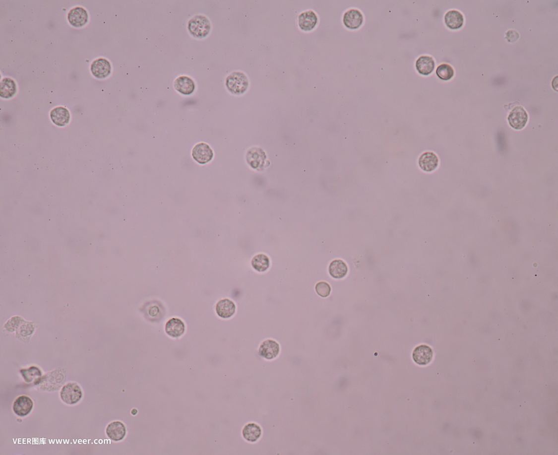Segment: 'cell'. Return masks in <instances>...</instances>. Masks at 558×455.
Here are the masks:
<instances>
[{
	"label": "cell",
	"mask_w": 558,
	"mask_h": 455,
	"mask_svg": "<svg viewBox=\"0 0 558 455\" xmlns=\"http://www.w3.org/2000/svg\"><path fill=\"white\" fill-rule=\"evenodd\" d=\"M226 84L231 92L240 94L247 91L248 81L245 74L240 72H235L227 77Z\"/></svg>",
	"instance_id": "6da1fadb"
},
{
	"label": "cell",
	"mask_w": 558,
	"mask_h": 455,
	"mask_svg": "<svg viewBox=\"0 0 558 455\" xmlns=\"http://www.w3.org/2000/svg\"><path fill=\"white\" fill-rule=\"evenodd\" d=\"M188 29L192 36L202 38L208 35L211 24L205 16H196L189 22Z\"/></svg>",
	"instance_id": "7a4b0ae2"
},
{
	"label": "cell",
	"mask_w": 558,
	"mask_h": 455,
	"mask_svg": "<svg viewBox=\"0 0 558 455\" xmlns=\"http://www.w3.org/2000/svg\"><path fill=\"white\" fill-rule=\"evenodd\" d=\"M60 397L64 403L74 404L80 400L82 397V392L80 387L76 383H69L62 388L60 392Z\"/></svg>",
	"instance_id": "3957f363"
},
{
	"label": "cell",
	"mask_w": 558,
	"mask_h": 455,
	"mask_svg": "<svg viewBox=\"0 0 558 455\" xmlns=\"http://www.w3.org/2000/svg\"><path fill=\"white\" fill-rule=\"evenodd\" d=\"M528 120V116L526 110L521 106L513 108L508 116V121L512 129L521 130L526 126Z\"/></svg>",
	"instance_id": "277c9868"
},
{
	"label": "cell",
	"mask_w": 558,
	"mask_h": 455,
	"mask_svg": "<svg viewBox=\"0 0 558 455\" xmlns=\"http://www.w3.org/2000/svg\"><path fill=\"white\" fill-rule=\"evenodd\" d=\"M192 156L196 162L205 164L213 158V152L211 147L205 143H199L192 149Z\"/></svg>",
	"instance_id": "5b68a950"
},
{
	"label": "cell",
	"mask_w": 558,
	"mask_h": 455,
	"mask_svg": "<svg viewBox=\"0 0 558 455\" xmlns=\"http://www.w3.org/2000/svg\"><path fill=\"white\" fill-rule=\"evenodd\" d=\"M434 353L432 348L422 345L417 347L413 351L412 357L414 362L419 365H427L433 360Z\"/></svg>",
	"instance_id": "8992f818"
},
{
	"label": "cell",
	"mask_w": 558,
	"mask_h": 455,
	"mask_svg": "<svg viewBox=\"0 0 558 455\" xmlns=\"http://www.w3.org/2000/svg\"><path fill=\"white\" fill-rule=\"evenodd\" d=\"M280 352L279 343L273 340H267L262 342L259 348V356L263 358L272 360L278 356Z\"/></svg>",
	"instance_id": "52a82bcc"
},
{
	"label": "cell",
	"mask_w": 558,
	"mask_h": 455,
	"mask_svg": "<svg viewBox=\"0 0 558 455\" xmlns=\"http://www.w3.org/2000/svg\"><path fill=\"white\" fill-rule=\"evenodd\" d=\"M91 70L93 75L97 78H106L111 74L112 66L106 59H99L94 61Z\"/></svg>",
	"instance_id": "ba28073f"
},
{
	"label": "cell",
	"mask_w": 558,
	"mask_h": 455,
	"mask_svg": "<svg viewBox=\"0 0 558 455\" xmlns=\"http://www.w3.org/2000/svg\"><path fill=\"white\" fill-rule=\"evenodd\" d=\"M34 403L31 398L25 395L16 399L13 406L14 412L19 417H25L31 411Z\"/></svg>",
	"instance_id": "9c48e42d"
},
{
	"label": "cell",
	"mask_w": 558,
	"mask_h": 455,
	"mask_svg": "<svg viewBox=\"0 0 558 455\" xmlns=\"http://www.w3.org/2000/svg\"><path fill=\"white\" fill-rule=\"evenodd\" d=\"M69 23L74 27H81L87 23L88 15L87 11L82 7H75L71 9L68 14Z\"/></svg>",
	"instance_id": "30bf717a"
},
{
	"label": "cell",
	"mask_w": 558,
	"mask_h": 455,
	"mask_svg": "<svg viewBox=\"0 0 558 455\" xmlns=\"http://www.w3.org/2000/svg\"><path fill=\"white\" fill-rule=\"evenodd\" d=\"M438 164V158L433 152L424 153L419 159L420 168L423 171L427 172V173H430V172H433L437 169Z\"/></svg>",
	"instance_id": "8fae6325"
},
{
	"label": "cell",
	"mask_w": 558,
	"mask_h": 455,
	"mask_svg": "<svg viewBox=\"0 0 558 455\" xmlns=\"http://www.w3.org/2000/svg\"><path fill=\"white\" fill-rule=\"evenodd\" d=\"M363 16L360 11L351 9L345 13L344 23L348 29H357L363 24Z\"/></svg>",
	"instance_id": "7c38bea8"
},
{
	"label": "cell",
	"mask_w": 558,
	"mask_h": 455,
	"mask_svg": "<svg viewBox=\"0 0 558 455\" xmlns=\"http://www.w3.org/2000/svg\"><path fill=\"white\" fill-rule=\"evenodd\" d=\"M106 433L110 439L118 442L124 438L126 435L125 427L120 421H114L108 426Z\"/></svg>",
	"instance_id": "4fadbf2b"
},
{
	"label": "cell",
	"mask_w": 558,
	"mask_h": 455,
	"mask_svg": "<svg viewBox=\"0 0 558 455\" xmlns=\"http://www.w3.org/2000/svg\"><path fill=\"white\" fill-rule=\"evenodd\" d=\"M175 89L180 93L189 95L195 90V83L190 77L182 76L178 77L174 82Z\"/></svg>",
	"instance_id": "5bb4252c"
},
{
	"label": "cell",
	"mask_w": 558,
	"mask_h": 455,
	"mask_svg": "<svg viewBox=\"0 0 558 455\" xmlns=\"http://www.w3.org/2000/svg\"><path fill=\"white\" fill-rule=\"evenodd\" d=\"M317 21V16L315 13L312 10L307 11L300 15L299 26L304 31H311L315 27Z\"/></svg>",
	"instance_id": "9a60e30c"
},
{
	"label": "cell",
	"mask_w": 558,
	"mask_h": 455,
	"mask_svg": "<svg viewBox=\"0 0 558 455\" xmlns=\"http://www.w3.org/2000/svg\"><path fill=\"white\" fill-rule=\"evenodd\" d=\"M165 331L171 337H179L184 334L185 324L179 319H171L166 324Z\"/></svg>",
	"instance_id": "2e32d148"
},
{
	"label": "cell",
	"mask_w": 558,
	"mask_h": 455,
	"mask_svg": "<svg viewBox=\"0 0 558 455\" xmlns=\"http://www.w3.org/2000/svg\"><path fill=\"white\" fill-rule=\"evenodd\" d=\"M235 303L228 299L220 301L216 305V312L219 317L229 319L232 317L236 312Z\"/></svg>",
	"instance_id": "e0dca14e"
},
{
	"label": "cell",
	"mask_w": 558,
	"mask_h": 455,
	"mask_svg": "<svg viewBox=\"0 0 558 455\" xmlns=\"http://www.w3.org/2000/svg\"><path fill=\"white\" fill-rule=\"evenodd\" d=\"M51 118L54 124L60 127H63L69 123L70 116L67 109L58 107L52 111Z\"/></svg>",
	"instance_id": "ac0fdd59"
},
{
	"label": "cell",
	"mask_w": 558,
	"mask_h": 455,
	"mask_svg": "<svg viewBox=\"0 0 558 455\" xmlns=\"http://www.w3.org/2000/svg\"><path fill=\"white\" fill-rule=\"evenodd\" d=\"M444 20L447 27L452 30L460 29L464 23L462 14L455 10L449 11L445 14Z\"/></svg>",
	"instance_id": "d6986e66"
},
{
	"label": "cell",
	"mask_w": 558,
	"mask_h": 455,
	"mask_svg": "<svg viewBox=\"0 0 558 455\" xmlns=\"http://www.w3.org/2000/svg\"><path fill=\"white\" fill-rule=\"evenodd\" d=\"M435 63L432 57H420L416 62V68L420 74L427 76L432 74L434 69Z\"/></svg>",
	"instance_id": "ffe728a7"
},
{
	"label": "cell",
	"mask_w": 558,
	"mask_h": 455,
	"mask_svg": "<svg viewBox=\"0 0 558 455\" xmlns=\"http://www.w3.org/2000/svg\"><path fill=\"white\" fill-rule=\"evenodd\" d=\"M330 275L335 279L343 278L348 273L347 264L341 260L331 262L329 267Z\"/></svg>",
	"instance_id": "44dd1931"
},
{
	"label": "cell",
	"mask_w": 558,
	"mask_h": 455,
	"mask_svg": "<svg viewBox=\"0 0 558 455\" xmlns=\"http://www.w3.org/2000/svg\"><path fill=\"white\" fill-rule=\"evenodd\" d=\"M262 434L261 427L255 423L247 424L242 431L243 437L250 442H255L260 437Z\"/></svg>",
	"instance_id": "7402d4cb"
},
{
	"label": "cell",
	"mask_w": 558,
	"mask_h": 455,
	"mask_svg": "<svg viewBox=\"0 0 558 455\" xmlns=\"http://www.w3.org/2000/svg\"><path fill=\"white\" fill-rule=\"evenodd\" d=\"M16 91V84L12 79L5 77L0 85V96L3 98H12Z\"/></svg>",
	"instance_id": "603a6c76"
},
{
	"label": "cell",
	"mask_w": 558,
	"mask_h": 455,
	"mask_svg": "<svg viewBox=\"0 0 558 455\" xmlns=\"http://www.w3.org/2000/svg\"><path fill=\"white\" fill-rule=\"evenodd\" d=\"M251 264L258 272H264L269 268L270 260L266 255L259 254L252 259Z\"/></svg>",
	"instance_id": "cb8c5ba5"
},
{
	"label": "cell",
	"mask_w": 558,
	"mask_h": 455,
	"mask_svg": "<svg viewBox=\"0 0 558 455\" xmlns=\"http://www.w3.org/2000/svg\"><path fill=\"white\" fill-rule=\"evenodd\" d=\"M436 74L441 80H449L454 75V70L448 64H442L438 66Z\"/></svg>",
	"instance_id": "d4e9b609"
},
{
	"label": "cell",
	"mask_w": 558,
	"mask_h": 455,
	"mask_svg": "<svg viewBox=\"0 0 558 455\" xmlns=\"http://www.w3.org/2000/svg\"><path fill=\"white\" fill-rule=\"evenodd\" d=\"M21 373L23 375L25 381L27 383H30L33 381L38 377L42 376L41 371L37 367H31L29 369L23 370L21 371Z\"/></svg>",
	"instance_id": "484cf974"
},
{
	"label": "cell",
	"mask_w": 558,
	"mask_h": 455,
	"mask_svg": "<svg viewBox=\"0 0 558 455\" xmlns=\"http://www.w3.org/2000/svg\"><path fill=\"white\" fill-rule=\"evenodd\" d=\"M315 289L318 295L323 298L328 297L331 292L330 286L327 282L324 281L317 283Z\"/></svg>",
	"instance_id": "4316f807"
}]
</instances>
